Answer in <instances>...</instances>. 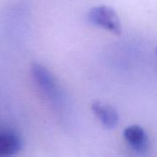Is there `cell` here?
Returning a JSON list of instances; mask_svg holds the SVG:
<instances>
[{"mask_svg":"<svg viewBox=\"0 0 157 157\" xmlns=\"http://www.w3.org/2000/svg\"><path fill=\"white\" fill-rule=\"evenodd\" d=\"M32 75L39 87L48 97L52 103L57 108L62 107L64 100L63 92L52 73L42 65L34 64L32 66Z\"/></svg>","mask_w":157,"mask_h":157,"instance_id":"obj_1","label":"cell"},{"mask_svg":"<svg viewBox=\"0 0 157 157\" xmlns=\"http://www.w3.org/2000/svg\"><path fill=\"white\" fill-rule=\"evenodd\" d=\"M90 23L101 27L112 33L121 34V24L116 11L108 6H97L92 7L87 14Z\"/></svg>","mask_w":157,"mask_h":157,"instance_id":"obj_2","label":"cell"},{"mask_svg":"<svg viewBox=\"0 0 157 157\" xmlns=\"http://www.w3.org/2000/svg\"><path fill=\"white\" fill-rule=\"evenodd\" d=\"M123 137L125 142L133 151L140 154H144L148 151L150 140L146 132L141 126L131 125L127 127L123 132Z\"/></svg>","mask_w":157,"mask_h":157,"instance_id":"obj_3","label":"cell"},{"mask_svg":"<svg viewBox=\"0 0 157 157\" xmlns=\"http://www.w3.org/2000/svg\"><path fill=\"white\" fill-rule=\"evenodd\" d=\"M94 114L107 129H114L120 121L118 111L111 106L100 101H94L91 105Z\"/></svg>","mask_w":157,"mask_h":157,"instance_id":"obj_4","label":"cell"},{"mask_svg":"<svg viewBox=\"0 0 157 157\" xmlns=\"http://www.w3.org/2000/svg\"><path fill=\"white\" fill-rule=\"evenodd\" d=\"M22 148V140L18 134L11 131H0V156L17 154Z\"/></svg>","mask_w":157,"mask_h":157,"instance_id":"obj_5","label":"cell"},{"mask_svg":"<svg viewBox=\"0 0 157 157\" xmlns=\"http://www.w3.org/2000/svg\"><path fill=\"white\" fill-rule=\"evenodd\" d=\"M156 53H157V48H156Z\"/></svg>","mask_w":157,"mask_h":157,"instance_id":"obj_6","label":"cell"}]
</instances>
